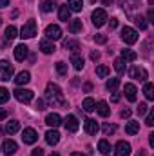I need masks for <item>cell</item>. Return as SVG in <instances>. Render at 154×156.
I'll use <instances>...</instances> for the list:
<instances>
[{
  "label": "cell",
  "instance_id": "1",
  "mask_svg": "<svg viewBox=\"0 0 154 156\" xmlns=\"http://www.w3.org/2000/svg\"><path fill=\"white\" fill-rule=\"evenodd\" d=\"M45 102L47 104H51L53 107H65L67 104H65V100H64V96H62V91H60V87L56 85V83H47V89H45Z\"/></svg>",
  "mask_w": 154,
  "mask_h": 156
},
{
  "label": "cell",
  "instance_id": "8",
  "mask_svg": "<svg viewBox=\"0 0 154 156\" xmlns=\"http://www.w3.org/2000/svg\"><path fill=\"white\" fill-rule=\"evenodd\" d=\"M45 37H47V40H60L62 38V29H60V26H56V24L47 26V27H45Z\"/></svg>",
  "mask_w": 154,
  "mask_h": 156
},
{
  "label": "cell",
  "instance_id": "14",
  "mask_svg": "<svg viewBox=\"0 0 154 156\" xmlns=\"http://www.w3.org/2000/svg\"><path fill=\"white\" fill-rule=\"evenodd\" d=\"M83 129H85V133H87V134H96L100 127H98L96 120H93V118H87V120L83 122Z\"/></svg>",
  "mask_w": 154,
  "mask_h": 156
},
{
  "label": "cell",
  "instance_id": "4",
  "mask_svg": "<svg viewBox=\"0 0 154 156\" xmlns=\"http://www.w3.org/2000/svg\"><path fill=\"white\" fill-rule=\"evenodd\" d=\"M121 40L125 44H136L138 42V31L132 27H123L121 29Z\"/></svg>",
  "mask_w": 154,
  "mask_h": 156
},
{
  "label": "cell",
  "instance_id": "26",
  "mask_svg": "<svg viewBox=\"0 0 154 156\" xmlns=\"http://www.w3.org/2000/svg\"><path fill=\"white\" fill-rule=\"evenodd\" d=\"M82 107H83L85 113H93V111L96 109V102H94L93 98H85V100L82 102Z\"/></svg>",
  "mask_w": 154,
  "mask_h": 156
},
{
  "label": "cell",
  "instance_id": "5",
  "mask_svg": "<svg viewBox=\"0 0 154 156\" xmlns=\"http://www.w3.org/2000/svg\"><path fill=\"white\" fill-rule=\"evenodd\" d=\"M13 66L7 62V60H0V80L2 82H5V80H9V78L13 76Z\"/></svg>",
  "mask_w": 154,
  "mask_h": 156
},
{
  "label": "cell",
  "instance_id": "31",
  "mask_svg": "<svg viewBox=\"0 0 154 156\" xmlns=\"http://www.w3.org/2000/svg\"><path fill=\"white\" fill-rule=\"evenodd\" d=\"M143 93H145V98H147V100H154V85L151 83V82H147V83H145Z\"/></svg>",
  "mask_w": 154,
  "mask_h": 156
},
{
  "label": "cell",
  "instance_id": "9",
  "mask_svg": "<svg viewBox=\"0 0 154 156\" xmlns=\"http://www.w3.org/2000/svg\"><path fill=\"white\" fill-rule=\"evenodd\" d=\"M64 125H65V129L69 133H76L78 129H80V122H78V118L75 115H67L65 120H64Z\"/></svg>",
  "mask_w": 154,
  "mask_h": 156
},
{
  "label": "cell",
  "instance_id": "18",
  "mask_svg": "<svg viewBox=\"0 0 154 156\" xmlns=\"http://www.w3.org/2000/svg\"><path fill=\"white\" fill-rule=\"evenodd\" d=\"M125 133H127L129 136L138 134V133H140V122H134V120L127 122V125H125Z\"/></svg>",
  "mask_w": 154,
  "mask_h": 156
},
{
  "label": "cell",
  "instance_id": "30",
  "mask_svg": "<svg viewBox=\"0 0 154 156\" xmlns=\"http://www.w3.org/2000/svg\"><path fill=\"white\" fill-rule=\"evenodd\" d=\"M136 58H138V55H136L134 51H131V49H123V51H121V60L132 62V60H136Z\"/></svg>",
  "mask_w": 154,
  "mask_h": 156
},
{
  "label": "cell",
  "instance_id": "52",
  "mask_svg": "<svg viewBox=\"0 0 154 156\" xmlns=\"http://www.w3.org/2000/svg\"><path fill=\"white\" fill-rule=\"evenodd\" d=\"M149 144L154 147V133H151V134H149Z\"/></svg>",
  "mask_w": 154,
  "mask_h": 156
},
{
  "label": "cell",
  "instance_id": "46",
  "mask_svg": "<svg viewBox=\"0 0 154 156\" xmlns=\"http://www.w3.org/2000/svg\"><path fill=\"white\" fill-rule=\"evenodd\" d=\"M109 26H111V29H116V27H118V18H111Z\"/></svg>",
  "mask_w": 154,
  "mask_h": 156
},
{
  "label": "cell",
  "instance_id": "27",
  "mask_svg": "<svg viewBox=\"0 0 154 156\" xmlns=\"http://www.w3.org/2000/svg\"><path fill=\"white\" fill-rule=\"evenodd\" d=\"M98 151H100L102 154H111L113 147H111V144H109L107 140H100V142H98Z\"/></svg>",
  "mask_w": 154,
  "mask_h": 156
},
{
  "label": "cell",
  "instance_id": "53",
  "mask_svg": "<svg viewBox=\"0 0 154 156\" xmlns=\"http://www.w3.org/2000/svg\"><path fill=\"white\" fill-rule=\"evenodd\" d=\"M91 89H93V85H91V83H85V85H83V91H87V93H89Z\"/></svg>",
  "mask_w": 154,
  "mask_h": 156
},
{
  "label": "cell",
  "instance_id": "17",
  "mask_svg": "<svg viewBox=\"0 0 154 156\" xmlns=\"http://www.w3.org/2000/svg\"><path fill=\"white\" fill-rule=\"evenodd\" d=\"M71 64H73V67H75L76 71H82V69H83V56L75 51V53L71 55Z\"/></svg>",
  "mask_w": 154,
  "mask_h": 156
},
{
  "label": "cell",
  "instance_id": "48",
  "mask_svg": "<svg viewBox=\"0 0 154 156\" xmlns=\"http://www.w3.org/2000/svg\"><path fill=\"white\" fill-rule=\"evenodd\" d=\"M120 100V93H116V91H113V96H111V102H118Z\"/></svg>",
  "mask_w": 154,
  "mask_h": 156
},
{
  "label": "cell",
  "instance_id": "43",
  "mask_svg": "<svg viewBox=\"0 0 154 156\" xmlns=\"http://www.w3.org/2000/svg\"><path fill=\"white\" fill-rule=\"evenodd\" d=\"M94 42H96V44H105V42H107V37H105V35H96V37H94Z\"/></svg>",
  "mask_w": 154,
  "mask_h": 156
},
{
  "label": "cell",
  "instance_id": "45",
  "mask_svg": "<svg viewBox=\"0 0 154 156\" xmlns=\"http://www.w3.org/2000/svg\"><path fill=\"white\" fill-rule=\"evenodd\" d=\"M31 156H44V149H40V147L33 149V151H31Z\"/></svg>",
  "mask_w": 154,
  "mask_h": 156
},
{
  "label": "cell",
  "instance_id": "3",
  "mask_svg": "<svg viewBox=\"0 0 154 156\" xmlns=\"http://www.w3.org/2000/svg\"><path fill=\"white\" fill-rule=\"evenodd\" d=\"M107 20H109V18H107L105 9H94V11H93V24H94V27H102V26H105Z\"/></svg>",
  "mask_w": 154,
  "mask_h": 156
},
{
  "label": "cell",
  "instance_id": "58",
  "mask_svg": "<svg viewBox=\"0 0 154 156\" xmlns=\"http://www.w3.org/2000/svg\"><path fill=\"white\" fill-rule=\"evenodd\" d=\"M49 156H60V154H56V153H53V154H49Z\"/></svg>",
  "mask_w": 154,
  "mask_h": 156
},
{
  "label": "cell",
  "instance_id": "44",
  "mask_svg": "<svg viewBox=\"0 0 154 156\" xmlns=\"http://www.w3.org/2000/svg\"><path fill=\"white\" fill-rule=\"evenodd\" d=\"M35 105H37V109H38V111H44V109H45V102H44L42 98L37 100V104H35Z\"/></svg>",
  "mask_w": 154,
  "mask_h": 156
},
{
  "label": "cell",
  "instance_id": "28",
  "mask_svg": "<svg viewBox=\"0 0 154 156\" xmlns=\"http://www.w3.org/2000/svg\"><path fill=\"white\" fill-rule=\"evenodd\" d=\"M82 20H78V18H75V20H71L69 22V33H80L82 31Z\"/></svg>",
  "mask_w": 154,
  "mask_h": 156
},
{
  "label": "cell",
  "instance_id": "11",
  "mask_svg": "<svg viewBox=\"0 0 154 156\" xmlns=\"http://www.w3.org/2000/svg\"><path fill=\"white\" fill-rule=\"evenodd\" d=\"M131 154V144L129 142H118L114 147V156H129Z\"/></svg>",
  "mask_w": 154,
  "mask_h": 156
},
{
  "label": "cell",
  "instance_id": "55",
  "mask_svg": "<svg viewBox=\"0 0 154 156\" xmlns=\"http://www.w3.org/2000/svg\"><path fill=\"white\" fill-rule=\"evenodd\" d=\"M111 2H113V0H102V4H103V5H109Z\"/></svg>",
  "mask_w": 154,
  "mask_h": 156
},
{
  "label": "cell",
  "instance_id": "2",
  "mask_svg": "<svg viewBox=\"0 0 154 156\" xmlns=\"http://www.w3.org/2000/svg\"><path fill=\"white\" fill-rule=\"evenodd\" d=\"M35 35H37V22L35 20H27L22 26V29H20V37L24 40H27V38H33Z\"/></svg>",
  "mask_w": 154,
  "mask_h": 156
},
{
  "label": "cell",
  "instance_id": "47",
  "mask_svg": "<svg viewBox=\"0 0 154 156\" xmlns=\"http://www.w3.org/2000/svg\"><path fill=\"white\" fill-rule=\"evenodd\" d=\"M5 118H7V111L4 107H0V120H5Z\"/></svg>",
  "mask_w": 154,
  "mask_h": 156
},
{
  "label": "cell",
  "instance_id": "6",
  "mask_svg": "<svg viewBox=\"0 0 154 156\" xmlns=\"http://www.w3.org/2000/svg\"><path fill=\"white\" fill-rule=\"evenodd\" d=\"M15 98H16L18 102H22V104H29V102L33 100V91L18 87V89L15 91Z\"/></svg>",
  "mask_w": 154,
  "mask_h": 156
},
{
  "label": "cell",
  "instance_id": "25",
  "mask_svg": "<svg viewBox=\"0 0 154 156\" xmlns=\"http://www.w3.org/2000/svg\"><path fill=\"white\" fill-rule=\"evenodd\" d=\"M58 16H60V20H62V22H67V20H71V9H69L67 5H60Z\"/></svg>",
  "mask_w": 154,
  "mask_h": 156
},
{
  "label": "cell",
  "instance_id": "41",
  "mask_svg": "<svg viewBox=\"0 0 154 156\" xmlns=\"http://www.w3.org/2000/svg\"><path fill=\"white\" fill-rule=\"evenodd\" d=\"M136 111H138V115H140V116H143V115H147V113H149V105H147V104H140Z\"/></svg>",
  "mask_w": 154,
  "mask_h": 156
},
{
  "label": "cell",
  "instance_id": "54",
  "mask_svg": "<svg viewBox=\"0 0 154 156\" xmlns=\"http://www.w3.org/2000/svg\"><path fill=\"white\" fill-rule=\"evenodd\" d=\"M9 4V0H0V7H5Z\"/></svg>",
  "mask_w": 154,
  "mask_h": 156
},
{
  "label": "cell",
  "instance_id": "49",
  "mask_svg": "<svg viewBox=\"0 0 154 156\" xmlns=\"http://www.w3.org/2000/svg\"><path fill=\"white\" fill-rule=\"evenodd\" d=\"M91 58H93V60L96 62V60L100 58V53H98V51H93V53H91Z\"/></svg>",
  "mask_w": 154,
  "mask_h": 156
},
{
  "label": "cell",
  "instance_id": "51",
  "mask_svg": "<svg viewBox=\"0 0 154 156\" xmlns=\"http://www.w3.org/2000/svg\"><path fill=\"white\" fill-rule=\"evenodd\" d=\"M147 16H149V22H154V11H152V9H149Z\"/></svg>",
  "mask_w": 154,
  "mask_h": 156
},
{
  "label": "cell",
  "instance_id": "38",
  "mask_svg": "<svg viewBox=\"0 0 154 156\" xmlns=\"http://www.w3.org/2000/svg\"><path fill=\"white\" fill-rule=\"evenodd\" d=\"M96 75L100 78L109 76V67H107V66H98V67H96Z\"/></svg>",
  "mask_w": 154,
  "mask_h": 156
},
{
  "label": "cell",
  "instance_id": "23",
  "mask_svg": "<svg viewBox=\"0 0 154 156\" xmlns=\"http://www.w3.org/2000/svg\"><path fill=\"white\" fill-rule=\"evenodd\" d=\"M96 111H98V115L103 118H107L111 115V107L107 105V102H98V105H96Z\"/></svg>",
  "mask_w": 154,
  "mask_h": 156
},
{
  "label": "cell",
  "instance_id": "22",
  "mask_svg": "<svg viewBox=\"0 0 154 156\" xmlns=\"http://www.w3.org/2000/svg\"><path fill=\"white\" fill-rule=\"evenodd\" d=\"M18 131H20V122H18V120H11V122L5 123V133H7V134H15V133H18Z\"/></svg>",
  "mask_w": 154,
  "mask_h": 156
},
{
  "label": "cell",
  "instance_id": "20",
  "mask_svg": "<svg viewBox=\"0 0 154 156\" xmlns=\"http://www.w3.org/2000/svg\"><path fill=\"white\" fill-rule=\"evenodd\" d=\"M29 80H31L29 71H22V73H18V75H16L15 83H16V85H26V83H29Z\"/></svg>",
  "mask_w": 154,
  "mask_h": 156
},
{
  "label": "cell",
  "instance_id": "21",
  "mask_svg": "<svg viewBox=\"0 0 154 156\" xmlns=\"http://www.w3.org/2000/svg\"><path fill=\"white\" fill-rule=\"evenodd\" d=\"M125 96H127V100L129 102H136V87L132 85V83H125Z\"/></svg>",
  "mask_w": 154,
  "mask_h": 156
},
{
  "label": "cell",
  "instance_id": "15",
  "mask_svg": "<svg viewBox=\"0 0 154 156\" xmlns=\"http://www.w3.org/2000/svg\"><path fill=\"white\" fill-rule=\"evenodd\" d=\"M45 142H47L49 145H56V144L60 142V133H58L56 129H49V131L45 133Z\"/></svg>",
  "mask_w": 154,
  "mask_h": 156
},
{
  "label": "cell",
  "instance_id": "59",
  "mask_svg": "<svg viewBox=\"0 0 154 156\" xmlns=\"http://www.w3.org/2000/svg\"><path fill=\"white\" fill-rule=\"evenodd\" d=\"M0 24H2V18H0Z\"/></svg>",
  "mask_w": 154,
  "mask_h": 156
},
{
  "label": "cell",
  "instance_id": "40",
  "mask_svg": "<svg viewBox=\"0 0 154 156\" xmlns=\"http://www.w3.org/2000/svg\"><path fill=\"white\" fill-rule=\"evenodd\" d=\"M7 100H9V91L5 87H0V104H4Z\"/></svg>",
  "mask_w": 154,
  "mask_h": 156
},
{
  "label": "cell",
  "instance_id": "29",
  "mask_svg": "<svg viewBox=\"0 0 154 156\" xmlns=\"http://www.w3.org/2000/svg\"><path fill=\"white\" fill-rule=\"evenodd\" d=\"M67 7L71 9V11H82V7H83V2L82 0H67Z\"/></svg>",
  "mask_w": 154,
  "mask_h": 156
},
{
  "label": "cell",
  "instance_id": "12",
  "mask_svg": "<svg viewBox=\"0 0 154 156\" xmlns=\"http://www.w3.org/2000/svg\"><path fill=\"white\" fill-rule=\"evenodd\" d=\"M27 53H29V47H27L26 44H18V45L15 47V58H16L18 62H24V60L27 58Z\"/></svg>",
  "mask_w": 154,
  "mask_h": 156
},
{
  "label": "cell",
  "instance_id": "57",
  "mask_svg": "<svg viewBox=\"0 0 154 156\" xmlns=\"http://www.w3.org/2000/svg\"><path fill=\"white\" fill-rule=\"evenodd\" d=\"M136 156H145V151H140V153H138Z\"/></svg>",
  "mask_w": 154,
  "mask_h": 156
},
{
  "label": "cell",
  "instance_id": "13",
  "mask_svg": "<svg viewBox=\"0 0 154 156\" xmlns=\"http://www.w3.org/2000/svg\"><path fill=\"white\" fill-rule=\"evenodd\" d=\"M16 149H18L16 142H13V140H4V144H2V151H4V154L5 156H13L15 153H16Z\"/></svg>",
  "mask_w": 154,
  "mask_h": 156
},
{
  "label": "cell",
  "instance_id": "36",
  "mask_svg": "<svg viewBox=\"0 0 154 156\" xmlns=\"http://www.w3.org/2000/svg\"><path fill=\"white\" fill-rule=\"evenodd\" d=\"M134 24H136V26H138V27H140L142 31H143V29H147V26H149V24H147V20H145V18H143L142 15L134 16Z\"/></svg>",
  "mask_w": 154,
  "mask_h": 156
},
{
  "label": "cell",
  "instance_id": "35",
  "mask_svg": "<svg viewBox=\"0 0 154 156\" xmlns=\"http://www.w3.org/2000/svg\"><path fill=\"white\" fill-rule=\"evenodd\" d=\"M114 69L118 75H121V73H125V60H121V58H116L114 60Z\"/></svg>",
  "mask_w": 154,
  "mask_h": 156
},
{
  "label": "cell",
  "instance_id": "37",
  "mask_svg": "<svg viewBox=\"0 0 154 156\" xmlns=\"http://www.w3.org/2000/svg\"><path fill=\"white\" fill-rule=\"evenodd\" d=\"M56 71L60 76H65L67 75V64L65 62H56Z\"/></svg>",
  "mask_w": 154,
  "mask_h": 156
},
{
  "label": "cell",
  "instance_id": "39",
  "mask_svg": "<svg viewBox=\"0 0 154 156\" xmlns=\"http://www.w3.org/2000/svg\"><path fill=\"white\" fill-rule=\"evenodd\" d=\"M102 131H103V134H105V136H109V134H113V133H116V125H111V123H105V125L102 127Z\"/></svg>",
  "mask_w": 154,
  "mask_h": 156
},
{
  "label": "cell",
  "instance_id": "32",
  "mask_svg": "<svg viewBox=\"0 0 154 156\" xmlns=\"http://www.w3.org/2000/svg\"><path fill=\"white\" fill-rule=\"evenodd\" d=\"M16 33H18V31H16L15 26H7V27H5V40H9V42L15 40L16 38Z\"/></svg>",
  "mask_w": 154,
  "mask_h": 156
},
{
  "label": "cell",
  "instance_id": "34",
  "mask_svg": "<svg viewBox=\"0 0 154 156\" xmlns=\"http://www.w3.org/2000/svg\"><path fill=\"white\" fill-rule=\"evenodd\" d=\"M120 85V78H111V80H107V83H105V89L107 91H116V87Z\"/></svg>",
  "mask_w": 154,
  "mask_h": 156
},
{
  "label": "cell",
  "instance_id": "7",
  "mask_svg": "<svg viewBox=\"0 0 154 156\" xmlns=\"http://www.w3.org/2000/svg\"><path fill=\"white\" fill-rule=\"evenodd\" d=\"M129 75H131V78L140 80V82H145V80L149 78L147 71H145V67H138V66H132V67L129 69Z\"/></svg>",
  "mask_w": 154,
  "mask_h": 156
},
{
  "label": "cell",
  "instance_id": "56",
  "mask_svg": "<svg viewBox=\"0 0 154 156\" xmlns=\"http://www.w3.org/2000/svg\"><path fill=\"white\" fill-rule=\"evenodd\" d=\"M71 156H87V154H82V153H73Z\"/></svg>",
  "mask_w": 154,
  "mask_h": 156
},
{
  "label": "cell",
  "instance_id": "33",
  "mask_svg": "<svg viewBox=\"0 0 154 156\" xmlns=\"http://www.w3.org/2000/svg\"><path fill=\"white\" fill-rule=\"evenodd\" d=\"M62 45H64V49H73V51L75 49H80V42L78 40H64Z\"/></svg>",
  "mask_w": 154,
  "mask_h": 156
},
{
  "label": "cell",
  "instance_id": "24",
  "mask_svg": "<svg viewBox=\"0 0 154 156\" xmlns=\"http://www.w3.org/2000/svg\"><path fill=\"white\" fill-rule=\"evenodd\" d=\"M40 49H42V53H45V55H51V53H54V44H51L49 40H42L40 42Z\"/></svg>",
  "mask_w": 154,
  "mask_h": 156
},
{
  "label": "cell",
  "instance_id": "10",
  "mask_svg": "<svg viewBox=\"0 0 154 156\" xmlns=\"http://www.w3.org/2000/svg\"><path fill=\"white\" fill-rule=\"evenodd\" d=\"M22 140H24V144H35V142L38 140V133H37L33 127H27V129H24V133H22Z\"/></svg>",
  "mask_w": 154,
  "mask_h": 156
},
{
  "label": "cell",
  "instance_id": "16",
  "mask_svg": "<svg viewBox=\"0 0 154 156\" xmlns=\"http://www.w3.org/2000/svg\"><path fill=\"white\" fill-rule=\"evenodd\" d=\"M45 123H47L49 127L56 129V127L62 123V118H60V115H56V113H51V115H47V116H45Z\"/></svg>",
  "mask_w": 154,
  "mask_h": 156
},
{
  "label": "cell",
  "instance_id": "42",
  "mask_svg": "<svg viewBox=\"0 0 154 156\" xmlns=\"http://www.w3.org/2000/svg\"><path fill=\"white\" fill-rule=\"evenodd\" d=\"M145 123H147L149 127H152V123H154V111H149V115H147V120H145Z\"/></svg>",
  "mask_w": 154,
  "mask_h": 156
},
{
  "label": "cell",
  "instance_id": "50",
  "mask_svg": "<svg viewBox=\"0 0 154 156\" xmlns=\"http://www.w3.org/2000/svg\"><path fill=\"white\" fill-rule=\"evenodd\" d=\"M131 116V111H129V109H123V111H121V118H129Z\"/></svg>",
  "mask_w": 154,
  "mask_h": 156
},
{
  "label": "cell",
  "instance_id": "19",
  "mask_svg": "<svg viewBox=\"0 0 154 156\" xmlns=\"http://www.w3.org/2000/svg\"><path fill=\"white\" fill-rule=\"evenodd\" d=\"M56 0H42L40 2V9H42V13H51L54 7H56Z\"/></svg>",
  "mask_w": 154,
  "mask_h": 156
}]
</instances>
